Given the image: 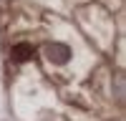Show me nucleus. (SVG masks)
I'll return each instance as SVG.
<instances>
[{
	"instance_id": "nucleus-2",
	"label": "nucleus",
	"mask_w": 126,
	"mask_h": 121,
	"mask_svg": "<svg viewBox=\"0 0 126 121\" xmlns=\"http://www.w3.org/2000/svg\"><path fill=\"white\" fill-rule=\"evenodd\" d=\"M33 53H35V50H33L30 43H18V45H13V50H10V56H13L15 63H25V60H30Z\"/></svg>"
},
{
	"instance_id": "nucleus-1",
	"label": "nucleus",
	"mask_w": 126,
	"mask_h": 121,
	"mask_svg": "<svg viewBox=\"0 0 126 121\" xmlns=\"http://www.w3.org/2000/svg\"><path fill=\"white\" fill-rule=\"evenodd\" d=\"M43 53H46V58L50 60V63H66V60L71 58V48L66 43H48L43 48Z\"/></svg>"
}]
</instances>
